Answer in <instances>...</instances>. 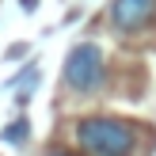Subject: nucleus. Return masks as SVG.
Instances as JSON below:
<instances>
[{
  "mask_svg": "<svg viewBox=\"0 0 156 156\" xmlns=\"http://www.w3.org/2000/svg\"><path fill=\"white\" fill-rule=\"evenodd\" d=\"M76 145L88 156H133L137 149V129L122 118H80L76 122Z\"/></svg>",
  "mask_w": 156,
  "mask_h": 156,
  "instance_id": "1",
  "label": "nucleus"
},
{
  "mask_svg": "<svg viewBox=\"0 0 156 156\" xmlns=\"http://www.w3.org/2000/svg\"><path fill=\"white\" fill-rule=\"evenodd\" d=\"M65 84L76 95H91L103 88V50L95 42H80L65 57Z\"/></svg>",
  "mask_w": 156,
  "mask_h": 156,
  "instance_id": "2",
  "label": "nucleus"
},
{
  "mask_svg": "<svg viewBox=\"0 0 156 156\" xmlns=\"http://www.w3.org/2000/svg\"><path fill=\"white\" fill-rule=\"evenodd\" d=\"M156 12V0H114L111 4V19L118 30H137L152 19Z\"/></svg>",
  "mask_w": 156,
  "mask_h": 156,
  "instance_id": "3",
  "label": "nucleus"
},
{
  "mask_svg": "<svg viewBox=\"0 0 156 156\" xmlns=\"http://www.w3.org/2000/svg\"><path fill=\"white\" fill-rule=\"evenodd\" d=\"M27 133H30V126H27V118H15L12 126L4 129V141H8V145H23V141H27Z\"/></svg>",
  "mask_w": 156,
  "mask_h": 156,
  "instance_id": "4",
  "label": "nucleus"
},
{
  "mask_svg": "<svg viewBox=\"0 0 156 156\" xmlns=\"http://www.w3.org/2000/svg\"><path fill=\"white\" fill-rule=\"evenodd\" d=\"M53 156H73V152H53Z\"/></svg>",
  "mask_w": 156,
  "mask_h": 156,
  "instance_id": "5",
  "label": "nucleus"
}]
</instances>
